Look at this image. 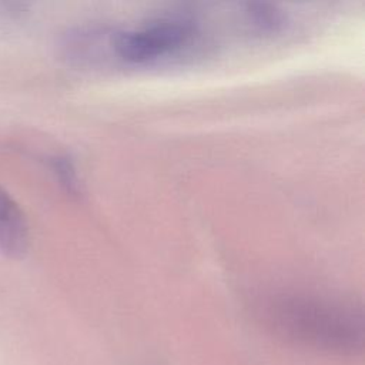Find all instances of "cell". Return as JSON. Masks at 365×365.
Listing matches in <instances>:
<instances>
[{
  "label": "cell",
  "mask_w": 365,
  "mask_h": 365,
  "mask_svg": "<svg viewBox=\"0 0 365 365\" xmlns=\"http://www.w3.org/2000/svg\"><path fill=\"white\" fill-rule=\"evenodd\" d=\"M279 322L287 329L327 344L342 346L362 331L361 314L351 307L307 297L284 298L275 305Z\"/></svg>",
  "instance_id": "1"
},
{
  "label": "cell",
  "mask_w": 365,
  "mask_h": 365,
  "mask_svg": "<svg viewBox=\"0 0 365 365\" xmlns=\"http://www.w3.org/2000/svg\"><path fill=\"white\" fill-rule=\"evenodd\" d=\"M197 26L191 19L161 17L113 36L115 54L130 64H144L177 51L195 36Z\"/></svg>",
  "instance_id": "2"
},
{
  "label": "cell",
  "mask_w": 365,
  "mask_h": 365,
  "mask_svg": "<svg viewBox=\"0 0 365 365\" xmlns=\"http://www.w3.org/2000/svg\"><path fill=\"white\" fill-rule=\"evenodd\" d=\"M29 225L19 204L0 187V250L19 257L27 250Z\"/></svg>",
  "instance_id": "3"
},
{
  "label": "cell",
  "mask_w": 365,
  "mask_h": 365,
  "mask_svg": "<svg viewBox=\"0 0 365 365\" xmlns=\"http://www.w3.org/2000/svg\"><path fill=\"white\" fill-rule=\"evenodd\" d=\"M54 170L61 181V184L66 185L68 191H77V178H76V171L73 164L67 158H57L54 161Z\"/></svg>",
  "instance_id": "4"
}]
</instances>
